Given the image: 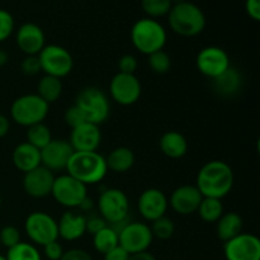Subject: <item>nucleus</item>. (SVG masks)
<instances>
[{"instance_id":"f257e3e1","label":"nucleus","mask_w":260,"mask_h":260,"mask_svg":"<svg viewBox=\"0 0 260 260\" xmlns=\"http://www.w3.org/2000/svg\"><path fill=\"white\" fill-rule=\"evenodd\" d=\"M234 183L233 168L222 160H211L200 169L194 185L203 197L222 201L233 190Z\"/></svg>"},{"instance_id":"f03ea898","label":"nucleus","mask_w":260,"mask_h":260,"mask_svg":"<svg viewBox=\"0 0 260 260\" xmlns=\"http://www.w3.org/2000/svg\"><path fill=\"white\" fill-rule=\"evenodd\" d=\"M167 17L170 29L182 37H196L201 35L207 23L203 10L189 0L173 4Z\"/></svg>"},{"instance_id":"7ed1b4c3","label":"nucleus","mask_w":260,"mask_h":260,"mask_svg":"<svg viewBox=\"0 0 260 260\" xmlns=\"http://www.w3.org/2000/svg\"><path fill=\"white\" fill-rule=\"evenodd\" d=\"M66 172L88 187L102 182L108 173V168L106 157L98 151H74Z\"/></svg>"},{"instance_id":"20e7f679","label":"nucleus","mask_w":260,"mask_h":260,"mask_svg":"<svg viewBox=\"0 0 260 260\" xmlns=\"http://www.w3.org/2000/svg\"><path fill=\"white\" fill-rule=\"evenodd\" d=\"M129 37L134 47L139 52L147 56L156 51L164 50L168 40L164 25L157 19L147 17L141 18L134 23Z\"/></svg>"},{"instance_id":"39448f33","label":"nucleus","mask_w":260,"mask_h":260,"mask_svg":"<svg viewBox=\"0 0 260 260\" xmlns=\"http://www.w3.org/2000/svg\"><path fill=\"white\" fill-rule=\"evenodd\" d=\"M50 111V104L40 98L37 94H24L15 99L10 106V118L17 124L30 127L42 123Z\"/></svg>"},{"instance_id":"423d86ee","label":"nucleus","mask_w":260,"mask_h":260,"mask_svg":"<svg viewBox=\"0 0 260 260\" xmlns=\"http://www.w3.org/2000/svg\"><path fill=\"white\" fill-rule=\"evenodd\" d=\"M99 216L109 226L119 225L128 221L129 201L126 193L118 188H107L98 197Z\"/></svg>"},{"instance_id":"0eeeda50","label":"nucleus","mask_w":260,"mask_h":260,"mask_svg":"<svg viewBox=\"0 0 260 260\" xmlns=\"http://www.w3.org/2000/svg\"><path fill=\"white\" fill-rule=\"evenodd\" d=\"M75 104L81 109L86 121L90 123L99 126L108 119L111 112L109 99L103 90L95 86H88L79 91Z\"/></svg>"},{"instance_id":"6e6552de","label":"nucleus","mask_w":260,"mask_h":260,"mask_svg":"<svg viewBox=\"0 0 260 260\" xmlns=\"http://www.w3.org/2000/svg\"><path fill=\"white\" fill-rule=\"evenodd\" d=\"M37 56L45 75L62 79L73 71L74 58L68 48L62 46L46 45Z\"/></svg>"},{"instance_id":"1a4fd4ad","label":"nucleus","mask_w":260,"mask_h":260,"mask_svg":"<svg viewBox=\"0 0 260 260\" xmlns=\"http://www.w3.org/2000/svg\"><path fill=\"white\" fill-rule=\"evenodd\" d=\"M51 196L58 205L66 208H79L83 201L88 197V188L70 174L55 177Z\"/></svg>"},{"instance_id":"9d476101","label":"nucleus","mask_w":260,"mask_h":260,"mask_svg":"<svg viewBox=\"0 0 260 260\" xmlns=\"http://www.w3.org/2000/svg\"><path fill=\"white\" fill-rule=\"evenodd\" d=\"M24 230L33 245L45 246L58 239L57 221L42 211H35L27 216Z\"/></svg>"},{"instance_id":"9b49d317","label":"nucleus","mask_w":260,"mask_h":260,"mask_svg":"<svg viewBox=\"0 0 260 260\" xmlns=\"http://www.w3.org/2000/svg\"><path fill=\"white\" fill-rule=\"evenodd\" d=\"M154 236L151 229L145 222H127L118 233V245L127 253L137 254L147 251L151 246Z\"/></svg>"},{"instance_id":"f8f14e48","label":"nucleus","mask_w":260,"mask_h":260,"mask_svg":"<svg viewBox=\"0 0 260 260\" xmlns=\"http://www.w3.org/2000/svg\"><path fill=\"white\" fill-rule=\"evenodd\" d=\"M196 66L203 76L213 80L230 68V56L218 46H207L197 53Z\"/></svg>"},{"instance_id":"ddd939ff","label":"nucleus","mask_w":260,"mask_h":260,"mask_svg":"<svg viewBox=\"0 0 260 260\" xmlns=\"http://www.w3.org/2000/svg\"><path fill=\"white\" fill-rule=\"evenodd\" d=\"M142 86L136 75L117 73L109 83V95L119 106L129 107L140 101Z\"/></svg>"},{"instance_id":"4468645a","label":"nucleus","mask_w":260,"mask_h":260,"mask_svg":"<svg viewBox=\"0 0 260 260\" xmlns=\"http://www.w3.org/2000/svg\"><path fill=\"white\" fill-rule=\"evenodd\" d=\"M226 260H260V240L253 234L241 233L223 244Z\"/></svg>"},{"instance_id":"2eb2a0df","label":"nucleus","mask_w":260,"mask_h":260,"mask_svg":"<svg viewBox=\"0 0 260 260\" xmlns=\"http://www.w3.org/2000/svg\"><path fill=\"white\" fill-rule=\"evenodd\" d=\"M41 151V165L52 173L66 170L69 161L74 154L68 140L52 139L48 145H46Z\"/></svg>"},{"instance_id":"dca6fc26","label":"nucleus","mask_w":260,"mask_h":260,"mask_svg":"<svg viewBox=\"0 0 260 260\" xmlns=\"http://www.w3.org/2000/svg\"><path fill=\"white\" fill-rule=\"evenodd\" d=\"M137 207L142 218L145 221L152 222L157 218L164 217L169 207V201L161 189L147 188L140 194Z\"/></svg>"},{"instance_id":"f3484780","label":"nucleus","mask_w":260,"mask_h":260,"mask_svg":"<svg viewBox=\"0 0 260 260\" xmlns=\"http://www.w3.org/2000/svg\"><path fill=\"white\" fill-rule=\"evenodd\" d=\"M15 42L25 56H37L46 46V36L40 25L27 22L17 29Z\"/></svg>"},{"instance_id":"a211bd4d","label":"nucleus","mask_w":260,"mask_h":260,"mask_svg":"<svg viewBox=\"0 0 260 260\" xmlns=\"http://www.w3.org/2000/svg\"><path fill=\"white\" fill-rule=\"evenodd\" d=\"M203 196L196 185L184 184L175 188L170 194L169 206L178 215L188 216L197 212Z\"/></svg>"},{"instance_id":"6ab92c4d","label":"nucleus","mask_w":260,"mask_h":260,"mask_svg":"<svg viewBox=\"0 0 260 260\" xmlns=\"http://www.w3.org/2000/svg\"><path fill=\"white\" fill-rule=\"evenodd\" d=\"M55 174L45 167H38L25 173L23 177V189L32 198H45L51 196Z\"/></svg>"},{"instance_id":"aec40b11","label":"nucleus","mask_w":260,"mask_h":260,"mask_svg":"<svg viewBox=\"0 0 260 260\" xmlns=\"http://www.w3.org/2000/svg\"><path fill=\"white\" fill-rule=\"evenodd\" d=\"M69 142L74 151H96L102 142L101 128L96 124L85 122L71 129Z\"/></svg>"},{"instance_id":"412c9836","label":"nucleus","mask_w":260,"mask_h":260,"mask_svg":"<svg viewBox=\"0 0 260 260\" xmlns=\"http://www.w3.org/2000/svg\"><path fill=\"white\" fill-rule=\"evenodd\" d=\"M58 238L66 241H75L86 233V216L81 212L68 211L57 221Z\"/></svg>"},{"instance_id":"4be33fe9","label":"nucleus","mask_w":260,"mask_h":260,"mask_svg":"<svg viewBox=\"0 0 260 260\" xmlns=\"http://www.w3.org/2000/svg\"><path fill=\"white\" fill-rule=\"evenodd\" d=\"M13 165L19 172L28 173L41 167V151L27 141L17 145L12 152Z\"/></svg>"},{"instance_id":"5701e85b","label":"nucleus","mask_w":260,"mask_h":260,"mask_svg":"<svg viewBox=\"0 0 260 260\" xmlns=\"http://www.w3.org/2000/svg\"><path fill=\"white\" fill-rule=\"evenodd\" d=\"M160 151L169 159H182L188 152V141L183 134L178 131H167L159 141Z\"/></svg>"},{"instance_id":"b1692460","label":"nucleus","mask_w":260,"mask_h":260,"mask_svg":"<svg viewBox=\"0 0 260 260\" xmlns=\"http://www.w3.org/2000/svg\"><path fill=\"white\" fill-rule=\"evenodd\" d=\"M216 233L217 238L223 243L236 238L243 233V218L236 212H223L216 222Z\"/></svg>"},{"instance_id":"393cba45","label":"nucleus","mask_w":260,"mask_h":260,"mask_svg":"<svg viewBox=\"0 0 260 260\" xmlns=\"http://www.w3.org/2000/svg\"><path fill=\"white\" fill-rule=\"evenodd\" d=\"M136 161V156H135L134 151L126 146H119L112 150L106 157V164L108 170L113 173H126L132 169Z\"/></svg>"},{"instance_id":"a878e982","label":"nucleus","mask_w":260,"mask_h":260,"mask_svg":"<svg viewBox=\"0 0 260 260\" xmlns=\"http://www.w3.org/2000/svg\"><path fill=\"white\" fill-rule=\"evenodd\" d=\"M241 83H243L241 74L233 66L212 80L213 89L222 96H231L238 93L241 88Z\"/></svg>"},{"instance_id":"bb28decb","label":"nucleus","mask_w":260,"mask_h":260,"mask_svg":"<svg viewBox=\"0 0 260 260\" xmlns=\"http://www.w3.org/2000/svg\"><path fill=\"white\" fill-rule=\"evenodd\" d=\"M63 85L61 79L55 78V76L43 75L42 78L38 80L37 84V95L40 96L42 101H45L47 104L55 103L60 99L61 94H62Z\"/></svg>"},{"instance_id":"cd10ccee","label":"nucleus","mask_w":260,"mask_h":260,"mask_svg":"<svg viewBox=\"0 0 260 260\" xmlns=\"http://www.w3.org/2000/svg\"><path fill=\"white\" fill-rule=\"evenodd\" d=\"M223 205L221 200L216 198L203 197L200 207H198L197 213L200 215L201 220L207 223H216L218 218L223 215Z\"/></svg>"},{"instance_id":"c85d7f7f","label":"nucleus","mask_w":260,"mask_h":260,"mask_svg":"<svg viewBox=\"0 0 260 260\" xmlns=\"http://www.w3.org/2000/svg\"><path fill=\"white\" fill-rule=\"evenodd\" d=\"M93 246L98 253L104 255L112 249L118 246V234L108 225L103 230L93 235Z\"/></svg>"},{"instance_id":"c756f323","label":"nucleus","mask_w":260,"mask_h":260,"mask_svg":"<svg viewBox=\"0 0 260 260\" xmlns=\"http://www.w3.org/2000/svg\"><path fill=\"white\" fill-rule=\"evenodd\" d=\"M52 139L50 127L46 126L43 122L27 127V142L35 146L36 149L42 150L46 145L50 144Z\"/></svg>"},{"instance_id":"7c9ffc66","label":"nucleus","mask_w":260,"mask_h":260,"mask_svg":"<svg viewBox=\"0 0 260 260\" xmlns=\"http://www.w3.org/2000/svg\"><path fill=\"white\" fill-rule=\"evenodd\" d=\"M5 258L7 260H42L41 253L36 248V245L30 243H23V241L8 249Z\"/></svg>"},{"instance_id":"2f4dec72","label":"nucleus","mask_w":260,"mask_h":260,"mask_svg":"<svg viewBox=\"0 0 260 260\" xmlns=\"http://www.w3.org/2000/svg\"><path fill=\"white\" fill-rule=\"evenodd\" d=\"M170 0H141V8L147 18L157 19V18L167 17L169 10L172 9Z\"/></svg>"},{"instance_id":"473e14b6","label":"nucleus","mask_w":260,"mask_h":260,"mask_svg":"<svg viewBox=\"0 0 260 260\" xmlns=\"http://www.w3.org/2000/svg\"><path fill=\"white\" fill-rule=\"evenodd\" d=\"M150 229H151L152 236L159 239V240H169L175 233L174 222L170 218H168L167 216L152 221Z\"/></svg>"},{"instance_id":"72a5a7b5","label":"nucleus","mask_w":260,"mask_h":260,"mask_svg":"<svg viewBox=\"0 0 260 260\" xmlns=\"http://www.w3.org/2000/svg\"><path fill=\"white\" fill-rule=\"evenodd\" d=\"M149 66L155 74H167L172 68V58L164 50L156 51V52L149 55Z\"/></svg>"},{"instance_id":"f704fd0d","label":"nucleus","mask_w":260,"mask_h":260,"mask_svg":"<svg viewBox=\"0 0 260 260\" xmlns=\"http://www.w3.org/2000/svg\"><path fill=\"white\" fill-rule=\"evenodd\" d=\"M15 29V20L12 13L0 9V42L7 41Z\"/></svg>"},{"instance_id":"c9c22d12","label":"nucleus","mask_w":260,"mask_h":260,"mask_svg":"<svg viewBox=\"0 0 260 260\" xmlns=\"http://www.w3.org/2000/svg\"><path fill=\"white\" fill-rule=\"evenodd\" d=\"M0 243L4 248L10 249L20 243V231L15 226L8 225L0 230Z\"/></svg>"},{"instance_id":"e433bc0d","label":"nucleus","mask_w":260,"mask_h":260,"mask_svg":"<svg viewBox=\"0 0 260 260\" xmlns=\"http://www.w3.org/2000/svg\"><path fill=\"white\" fill-rule=\"evenodd\" d=\"M63 121L68 126H70L71 129L88 122L81 109L76 104H73V106L66 109L65 113H63Z\"/></svg>"},{"instance_id":"4c0bfd02","label":"nucleus","mask_w":260,"mask_h":260,"mask_svg":"<svg viewBox=\"0 0 260 260\" xmlns=\"http://www.w3.org/2000/svg\"><path fill=\"white\" fill-rule=\"evenodd\" d=\"M20 69H22V73L27 76H35L42 73L38 56H25L20 63Z\"/></svg>"},{"instance_id":"58836bf2","label":"nucleus","mask_w":260,"mask_h":260,"mask_svg":"<svg viewBox=\"0 0 260 260\" xmlns=\"http://www.w3.org/2000/svg\"><path fill=\"white\" fill-rule=\"evenodd\" d=\"M137 68H139V61L134 55L127 53L118 60V73L135 75Z\"/></svg>"},{"instance_id":"ea45409f","label":"nucleus","mask_w":260,"mask_h":260,"mask_svg":"<svg viewBox=\"0 0 260 260\" xmlns=\"http://www.w3.org/2000/svg\"><path fill=\"white\" fill-rule=\"evenodd\" d=\"M107 226H108V223L101 216L93 215L86 217V233H89L90 235H95L96 233L103 230Z\"/></svg>"},{"instance_id":"a19ab883","label":"nucleus","mask_w":260,"mask_h":260,"mask_svg":"<svg viewBox=\"0 0 260 260\" xmlns=\"http://www.w3.org/2000/svg\"><path fill=\"white\" fill-rule=\"evenodd\" d=\"M42 248H43V254H45V256L48 260H60L61 256H62L63 251H65L62 249V245H61L57 240L46 244V245L42 246Z\"/></svg>"},{"instance_id":"79ce46f5","label":"nucleus","mask_w":260,"mask_h":260,"mask_svg":"<svg viewBox=\"0 0 260 260\" xmlns=\"http://www.w3.org/2000/svg\"><path fill=\"white\" fill-rule=\"evenodd\" d=\"M60 260H93L90 254L86 253L83 249H69L63 251Z\"/></svg>"},{"instance_id":"37998d69","label":"nucleus","mask_w":260,"mask_h":260,"mask_svg":"<svg viewBox=\"0 0 260 260\" xmlns=\"http://www.w3.org/2000/svg\"><path fill=\"white\" fill-rule=\"evenodd\" d=\"M245 12L255 22L260 20V0H245Z\"/></svg>"},{"instance_id":"c03bdc74","label":"nucleus","mask_w":260,"mask_h":260,"mask_svg":"<svg viewBox=\"0 0 260 260\" xmlns=\"http://www.w3.org/2000/svg\"><path fill=\"white\" fill-rule=\"evenodd\" d=\"M129 254L124 250L122 246H116L114 249H112L111 251H108L107 254H104V260H128Z\"/></svg>"},{"instance_id":"a18cd8bd","label":"nucleus","mask_w":260,"mask_h":260,"mask_svg":"<svg viewBox=\"0 0 260 260\" xmlns=\"http://www.w3.org/2000/svg\"><path fill=\"white\" fill-rule=\"evenodd\" d=\"M10 129V119L4 114H0V139L5 137Z\"/></svg>"},{"instance_id":"49530a36","label":"nucleus","mask_w":260,"mask_h":260,"mask_svg":"<svg viewBox=\"0 0 260 260\" xmlns=\"http://www.w3.org/2000/svg\"><path fill=\"white\" fill-rule=\"evenodd\" d=\"M128 260H157V259L155 258L151 253H149V251H142V253L131 254Z\"/></svg>"},{"instance_id":"de8ad7c7","label":"nucleus","mask_w":260,"mask_h":260,"mask_svg":"<svg viewBox=\"0 0 260 260\" xmlns=\"http://www.w3.org/2000/svg\"><path fill=\"white\" fill-rule=\"evenodd\" d=\"M93 207H94L93 200H91V198H89V197H86L85 200L83 201V203L79 206V210L83 211V212H89V211L93 210Z\"/></svg>"},{"instance_id":"09e8293b","label":"nucleus","mask_w":260,"mask_h":260,"mask_svg":"<svg viewBox=\"0 0 260 260\" xmlns=\"http://www.w3.org/2000/svg\"><path fill=\"white\" fill-rule=\"evenodd\" d=\"M8 60H9V56H8V53L5 52V51L0 50V66L7 65Z\"/></svg>"},{"instance_id":"8fccbe9b","label":"nucleus","mask_w":260,"mask_h":260,"mask_svg":"<svg viewBox=\"0 0 260 260\" xmlns=\"http://www.w3.org/2000/svg\"><path fill=\"white\" fill-rule=\"evenodd\" d=\"M170 2H172V4H179V3L187 2V0H170Z\"/></svg>"},{"instance_id":"3c124183","label":"nucleus","mask_w":260,"mask_h":260,"mask_svg":"<svg viewBox=\"0 0 260 260\" xmlns=\"http://www.w3.org/2000/svg\"><path fill=\"white\" fill-rule=\"evenodd\" d=\"M0 260H7V258H5L4 255H2V254H0Z\"/></svg>"},{"instance_id":"603ef678","label":"nucleus","mask_w":260,"mask_h":260,"mask_svg":"<svg viewBox=\"0 0 260 260\" xmlns=\"http://www.w3.org/2000/svg\"><path fill=\"white\" fill-rule=\"evenodd\" d=\"M0 206H2V197H0Z\"/></svg>"}]
</instances>
